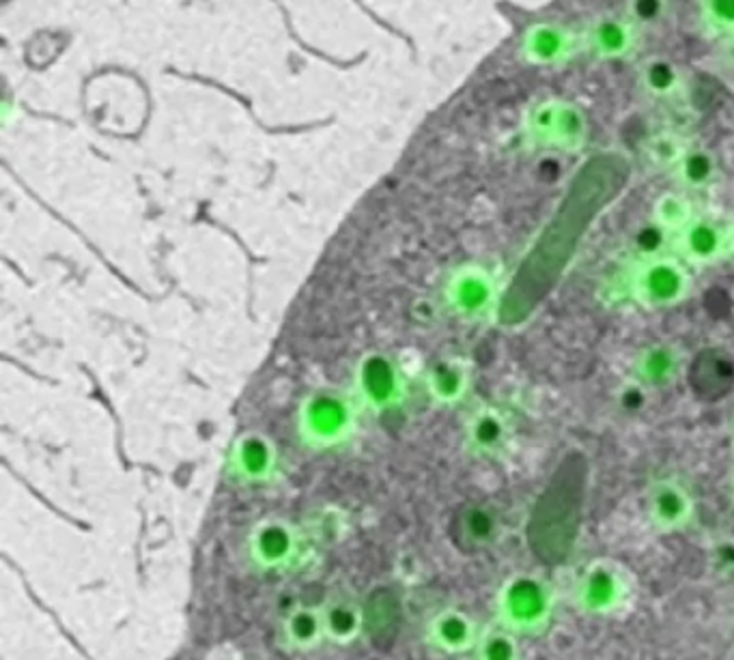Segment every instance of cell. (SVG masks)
Wrapping results in <instances>:
<instances>
[{
  "label": "cell",
  "instance_id": "obj_1",
  "mask_svg": "<svg viewBox=\"0 0 734 660\" xmlns=\"http://www.w3.org/2000/svg\"><path fill=\"white\" fill-rule=\"evenodd\" d=\"M631 184V162L619 151L590 155L573 175L498 303L505 327L527 323L562 283L595 222Z\"/></svg>",
  "mask_w": 734,
  "mask_h": 660
},
{
  "label": "cell",
  "instance_id": "obj_2",
  "mask_svg": "<svg viewBox=\"0 0 734 660\" xmlns=\"http://www.w3.org/2000/svg\"><path fill=\"white\" fill-rule=\"evenodd\" d=\"M588 486L590 461L582 450H571L534 499L525 521V543L543 566H562L577 549Z\"/></svg>",
  "mask_w": 734,
  "mask_h": 660
},
{
  "label": "cell",
  "instance_id": "obj_3",
  "mask_svg": "<svg viewBox=\"0 0 734 660\" xmlns=\"http://www.w3.org/2000/svg\"><path fill=\"white\" fill-rule=\"evenodd\" d=\"M549 609V589L534 576L511 578L500 594V615L513 631L538 628L545 624Z\"/></svg>",
  "mask_w": 734,
  "mask_h": 660
},
{
  "label": "cell",
  "instance_id": "obj_4",
  "mask_svg": "<svg viewBox=\"0 0 734 660\" xmlns=\"http://www.w3.org/2000/svg\"><path fill=\"white\" fill-rule=\"evenodd\" d=\"M633 290L646 306L668 308L687 297L689 276L679 261L657 257L639 265L633 276Z\"/></svg>",
  "mask_w": 734,
  "mask_h": 660
},
{
  "label": "cell",
  "instance_id": "obj_5",
  "mask_svg": "<svg viewBox=\"0 0 734 660\" xmlns=\"http://www.w3.org/2000/svg\"><path fill=\"white\" fill-rule=\"evenodd\" d=\"M254 564L263 570L289 566L300 553L298 530L287 521H261L248 540Z\"/></svg>",
  "mask_w": 734,
  "mask_h": 660
},
{
  "label": "cell",
  "instance_id": "obj_6",
  "mask_svg": "<svg viewBox=\"0 0 734 660\" xmlns=\"http://www.w3.org/2000/svg\"><path fill=\"white\" fill-rule=\"evenodd\" d=\"M500 536L498 514L481 503L463 506L455 519V540L463 551H483Z\"/></svg>",
  "mask_w": 734,
  "mask_h": 660
},
{
  "label": "cell",
  "instance_id": "obj_7",
  "mask_svg": "<svg viewBox=\"0 0 734 660\" xmlns=\"http://www.w3.org/2000/svg\"><path fill=\"white\" fill-rule=\"evenodd\" d=\"M623 598V583L619 572L608 564H595L588 568L580 587L577 600L590 613H608Z\"/></svg>",
  "mask_w": 734,
  "mask_h": 660
},
{
  "label": "cell",
  "instance_id": "obj_8",
  "mask_svg": "<svg viewBox=\"0 0 734 660\" xmlns=\"http://www.w3.org/2000/svg\"><path fill=\"white\" fill-rule=\"evenodd\" d=\"M573 48V37L567 28L551 24V22H540L534 24L524 37V50L527 61L534 65H553L560 63L569 57Z\"/></svg>",
  "mask_w": 734,
  "mask_h": 660
},
{
  "label": "cell",
  "instance_id": "obj_9",
  "mask_svg": "<svg viewBox=\"0 0 734 660\" xmlns=\"http://www.w3.org/2000/svg\"><path fill=\"white\" fill-rule=\"evenodd\" d=\"M681 250L694 263H711L729 250V233L711 220H692L681 231Z\"/></svg>",
  "mask_w": 734,
  "mask_h": 660
},
{
  "label": "cell",
  "instance_id": "obj_10",
  "mask_svg": "<svg viewBox=\"0 0 734 660\" xmlns=\"http://www.w3.org/2000/svg\"><path fill=\"white\" fill-rule=\"evenodd\" d=\"M648 506L652 521L663 530L681 527L692 514V499L687 490L674 480L657 482L650 490Z\"/></svg>",
  "mask_w": 734,
  "mask_h": 660
},
{
  "label": "cell",
  "instance_id": "obj_11",
  "mask_svg": "<svg viewBox=\"0 0 734 660\" xmlns=\"http://www.w3.org/2000/svg\"><path fill=\"white\" fill-rule=\"evenodd\" d=\"M321 615L325 626V639L332 644L349 646L364 633V609L349 598L329 600L321 609Z\"/></svg>",
  "mask_w": 734,
  "mask_h": 660
},
{
  "label": "cell",
  "instance_id": "obj_12",
  "mask_svg": "<svg viewBox=\"0 0 734 660\" xmlns=\"http://www.w3.org/2000/svg\"><path fill=\"white\" fill-rule=\"evenodd\" d=\"M428 639L444 652H463L476 644V626L465 613L446 609L428 624Z\"/></svg>",
  "mask_w": 734,
  "mask_h": 660
},
{
  "label": "cell",
  "instance_id": "obj_13",
  "mask_svg": "<svg viewBox=\"0 0 734 660\" xmlns=\"http://www.w3.org/2000/svg\"><path fill=\"white\" fill-rule=\"evenodd\" d=\"M679 369H681V353L676 351V347L665 343H657L642 349L635 360V375L646 387L668 385L676 377Z\"/></svg>",
  "mask_w": 734,
  "mask_h": 660
},
{
  "label": "cell",
  "instance_id": "obj_14",
  "mask_svg": "<svg viewBox=\"0 0 734 660\" xmlns=\"http://www.w3.org/2000/svg\"><path fill=\"white\" fill-rule=\"evenodd\" d=\"M590 46L601 59H621L635 43V28L631 20L601 17L590 28Z\"/></svg>",
  "mask_w": 734,
  "mask_h": 660
},
{
  "label": "cell",
  "instance_id": "obj_15",
  "mask_svg": "<svg viewBox=\"0 0 734 660\" xmlns=\"http://www.w3.org/2000/svg\"><path fill=\"white\" fill-rule=\"evenodd\" d=\"M283 635L287 644L296 650H302V652L315 650L316 646L325 639L321 609L304 607V605L294 607L283 622Z\"/></svg>",
  "mask_w": 734,
  "mask_h": 660
},
{
  "label": "cell",
  "instance_id": "obj_16",
  "mask_svg": "<svg viewBox=\"0 0 734 660\" xmlns=\"http://www.w3.org/2000/svg\"><path fill=\"white\" fill-rule=\"evenodd\" d=\"M586 138H588V116L584 108L573 101L558 99L556 121H553V132H551L549 142L567 151H575L584 147Z\"/></svg>",
  "mask_w": 734,
  "mask_h": 660
},
{
  "label": "cell",
  "instance_id": "obj_17",
  "mask_svg": "<svg viewBox=\"0 0 734 660\" xmlns=\"http://www.w3.org/2000/svg\"><path fill=\"white\" fill-rule=\"evenodd\" d=\"M720 173L718 155L707 147H687L681 162L676 164V175L681 184L689 189L709 188Z\"/></svg>",
  "mask_w": 734,
  "mask_h": 660
},
{
  "label": "cell",
  "instance_id": "obj_18",
  "mask_svg": "<svg viewBox=\"0 0 734 660\" xmlns=\"http://www.w3.org/2000/svg\"><path fill=\"white\" fill-rule=\"evenodd\" d=\"M639 85L650 97H672L683 85V74L668 57H652L639 70Z\"/></svg>",
  "mask_w": 734,
  "mask_h": 660
},
{
  "label": "cell",
  "instance_id": "obj_19",
  "mask_svg": "<svg viewBox=\"0 0 734 660\" xmlns=\"http://www.w3.org/2000/svg\"><path fill=\"white\" fill-rule=\"evenodd\" d=\"M452 299L465 312H481L494 299V284L481 272H468L455 283Z\"/></svg>",
  "mask_w": 734,
  "mask_h": 660
},
{
  "label": "cell",
  "instance_id": "obj_20",
  "mask_svg": "<svg viewBox=\"0 0 734 660\" xmlns=\"http://www.w3.org/2000/svg\"><path fill=\"white\" fill-rule=\"evenodd\" d=\"M692 204L679 191L661 194L652 209V222L663 226L665 231H683L692 222Z\"/></svg>",
  "mask_w": 734,
  "mask_h": 660
},
{
  "label": "cell",
  "instance_id": "obj_21",
  "mask_svg": "<svg viewBox=\"0 0 734 660\" xmlns=\"http://www.w3.org/2000/svg\"><path fill=\"white\" fill-rule=\"evenodd\" d=\"M505 439H507V422L500 413L485 411L476 415L472 424V441L476 444L478 450L494 452L505 444Z\"/></svg>",
  "mask_w": 734,
  "mask_h": 660
},
{
  "label": "cell",
  "instance_id": "obj_22",
  "mask_svg": "<svg viewBox=\"0 0 734 660\" xmlns=\"http://www.w3.org/2000/svg\"><path fill=\"white\" fill-rule=\"evenodd\" d=\"M364 609V631L384 633L395 626L397 618V598L388 589H377L375 596L366 602Z\"/></svg>",
  "mask_w": 734,
  "mask_h": 660
},
{
  "label": "cell",
  "instance_id": "obj_23",
  "mask_svg": "<svg viewBox=\"0 0 734 660\" xmlns=\"http://www.w3.org/2000/svg\"><path fill=\"white\" fill-rule=\"evenodd\" d=\"M687 147L683 145V138H679L672 132H659L648 140V155L659 166H674L681 162Z\"/></svg>",
  "mask_w": 734,
  "mask_h": 660
},
{
  "label": "cell",
  "instance_id": "obj_24",
  "mask_svg": "<svg viewBox=\"0 0 734 660\" xmlns=\"http://www.w3.org/2000/svg\"><path fill=\"white\" fill-rule=\"evenodd\" d=\"M476 652L485 660H513L520 657V646L513 635L496 631L478 642Z\"/></svg>",
  "mask_w": 734,
  "mask_h": 660
},
{
  "label": "cell",
  "instance_id": "obj_25",
  "mask_svg": "<svg viewBox=\"0 0 734 660\" xmlns=\"http://www.w3.org/2000/svg\"><path fill=\"white\" fill-rule=\"evenodd\" d=\"M668 233L663 226H659L657 222H650L646 226H642L635 233V250L648 261V259H657L661 257V250L665 248V239Z\"/></svg>",
  "mask_w": 734,
  "mask_h": 660
},
{
  "label": "cell",
  "instance_id": "obj_26",
  "mask_svg": "<svg viewBox=\"0 0 734 660\" xmlns=\"http://www.w3.org/2000/svg\"><path fill=\"white\" fill-rule=\"evenodd\" d=\"M556 108H558V99H547L534 105V110L530 112V132L534 138L549 142L551 140V132H553V121H556Z\"/></svg>",
  "mask_w": 734,
  "mask_h": 660
},
{
  "label": "cell",
  "instance_id": "obj_27",
  "mask_svg": "<svg viewBox=\"0 0 734 660\" xmlns=\"http://www.w3.org/2000/svg\"><path fill=\"white\" fill-rule=\"evenodd\" d=\"M270 468V454L268 448L259 441H250L241 448L239 454V472L248 477H263Z\"/></svg>",
  "mask_w": 734,
  "mask_h": 660
},
{
  "label": "cell",
  "instance_id": "obj_28",
  "mask_svg": "<svg viewBox=\"0 0 734 660\" xmlns=\"http://www.w3.org/2000/svg\"><path fill=\"white\" fill-rule=\"evenodd\" d=\"M705 20L718 30H734V0H709L702 4Z\"/></svg>",
  "mask_w": 734,
  "mask_h": 660
},
{
  "label": "cell",
  "instance_id": "obj_29",
  "mask_svg": "<svg viewBox=\"0 0 734 660\" xmlns=\"http://www.w3.org/2000/svg\"><path fill=\"white\" fill-rule=\"evenodd\" d=\"M463 387H465V377H463V373L459 369L444 366V369L437 371V375H435V389H437V394L441 398L452 400V398H457L463 391Z\"/></svg>",
  "mask_w": 734,
  "mask_h": 660
},
{
  "label": "cell",
  "instance_id": "obj_30",
  "mask_svg": "<svg viewBox=\"0 0 734 660\" xmlns=\"http://www.w3.org/2000/svg\"><path fill=\"white\" fill-rule=\"evenodd\" d=\"M663 13H665V2H659V0H639V2L630 4L631 20L635 22L655 24L659 17H663Z\"/></svg>",
  "mask_w": 734,
  "mask_h": 660
},
{
  "label": "cell",
  "instance_id": "obj_31",
  "mask_svg": "<svg viewBox=\"0 0 734 660\" xmlns=\"http://www.w3.org/2000/svg\"><path fill=\"white\" fill-rule=\"evenodd\" d=\"M644 383H639L637 381V385H630L625 391H623V396H621V404L627 409V411H637L642 404H644V387H642Z\"/></svg>",
  "mask_w": 734,
  "mask_h": 660
},
{
  "label": "cell",
  "instance_id": "obj_32",
  "mask_svg": "<svg viewBox=\"0 0 734 660\" xmlns=\"http://www.w3.org/2000/svg\"><path fill=\"white\" fill-rule=\"evenodd\" d=\"M729 250L734 254V228L729 233Z\"/></svg>",
  "mask_w": 734,
  "mask_h": 660
}]
</instances>
